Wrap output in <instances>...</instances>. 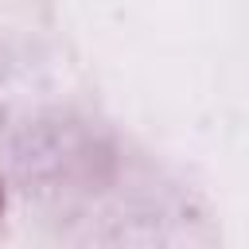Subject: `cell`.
Listing matches in <instances>:
<instances>
[{
	"instance_id": "obj_1",
	"label": "cell",
	"mask_w": 249,
	"mask_h": 249,
	"mask_svg": "<svg viewBox=\"0 0 249 249\" xmlns=\"http://www.w3.org/2000/svg\"><path fill=\"white\" fill-rule=\"evenodd\" d=\"M0 210H4V183H0Z\"/></svg>"
}]
</instances>
